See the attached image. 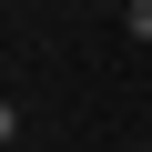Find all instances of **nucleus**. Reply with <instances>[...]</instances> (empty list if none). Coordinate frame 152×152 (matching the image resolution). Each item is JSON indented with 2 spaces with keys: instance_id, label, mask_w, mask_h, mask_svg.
I'll list each match as a JSON object with an SVG mask.
<instances>
[{
  "instance_id": "nucleus-1",
  "label": "nucleus",
  "mask_w": 152,
  "mask_h": 152,
  "mask_svg": "<svg viewBox=\"0 0 152 152\" xmlns=\"http://www.w3.org/2000/svg\"><path fill=\"white\" fill-rule=\"evenodd\" d=\"M122 31H132V41H152V0H122Z\"/></svg>"
},
{
  "instance_id": "nucleus-2",
  "label": "nucleus",
  "mask_w": 152,
  "mask_h": 152,
  "mask_svg": "<svg viewBox=\"0 0 152 152\" xmlns=\"http://www.w3.org/2000/svg\"><path fill=\"white\" fill-rule=\"evenodd\" d=\"M10 132H20V112H10V91H0V142H10Z\"/></svg>"
}]
</instances>
